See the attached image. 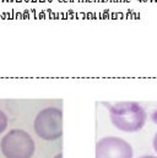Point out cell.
I'll return each mask as SVG.
<instances>
[{"instance_id": "obj_1", "label": "cell", "mask_w": 157, "mask_h": 158, "mask_svg": "<svg viewBox=\"0 0 157 158\" xmlns=\"http://www.w3.org/2000/svg\"><path fill=\"white\" fill-rule=\"evenodd\" d=\"M109 119L113 126L123 132H138L145 126L147 113L139 102L125 101L109 107Z\"/></svg>"}, {"instance_id": "obj_2", "label": "cell", "mask_w": 157, "mask_h": 158, "mask_svg": "<svg viewBox=\"0 0 157 158\" xmlns=\"http://www.w3.org/2000/svg\"><path fill=\"white\" fill-rule=\"evenodd\" d=\"M0 150L5 158H32L36 142L26 130L11 129L1 137Z\"/></svg>"}, {"instance_id": "obj_3", "label": "cell", "mask_w": 157, "mask_h": 158, "mask_svg": "<svg viewBox=\"0 0 157 158\" xmlns=\"http://www.w3.org/2000/svg\"><path fill=\"white\" fill-rule=\"evenodd\" d=\"M33 130L44 141L59 140L63 136V110L58 107L40 109L33 120Z\"/></svg>"}, {"instance_id": "obj_4", "label": "cell", "mask_w": 157, "mask_h": 158, "mask_svg": "<svg viewBox=\"0 0 157 158\" xmlns=\"http://www.w3.org/2000/svg\"><path fill=\"white\" fill-rule=\"evenodd\" d=\"M96 158H134V150L121 137L106 136L96 143Z\"/></svg>"}, {"instance_id": "obj_5", "label": "cell", "mask_w": 157, "mask_h": 158, "mask_svg": "<svg viewBox=\"0 0 157 158\" xmlns=\"http://www.w3.org/2000/svg\"><path fill=\"white\" fill-rule=\"evenodd\" d=\"M7 125H9V118H7L6 113L0 109V135L6 131Z\"/></svg>"}, {"instance_id": "obj_6", "label": "cell", "mask_w": 157, "mask_h": 158, "mask_svg": "<svg viewBox=\"0 0 157 158\" xmlns=\"http://www.w3.org/2000/svg\"><path fill=\"white\" fill-rule=\"evenodd\" d=\"M152 147H154L155 152L157 153V132L155 134V136H154V140H152Z\"/></svg>"}, {"instance_id": "obj_7", "label": "cell", "mask_w": 157, "mask_h": 158, "mask_svg": "<svg viewBox=\"0 0 157 158\" xmlns=\"http://www.w3.org/2000/svg\"><path fill=\"white\" fill-rule=\"evenodd\" d=\"M139 158H157V156H151V155H146V156H141Z\"/></svg>"}, {"instance_id": "obj_8", "label": "cell", "mask_w": 157, "mask_h": 158, "mask_svg": "<svg viewBox=\"0 0 157 158\" xmlns=\"http://www.w3.org/2000/svg\"><path fill=\"white\" fill-rule=\"evenodd\" d=\"M53 158H63V153H58V155H55Z\"/></svg>"}]
</instances>
